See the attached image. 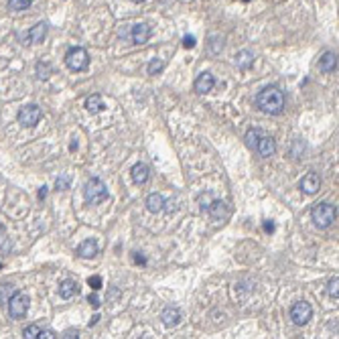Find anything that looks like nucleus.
I'll list each match as a JSON object with an SVG mask.
<instances>
[{
	"mask_svg": "<svg viewBox=\"0 0 339 339\" xmlns=\"http://www.w3.org/2000/svg\"><path fill=\"white\" fill-rule=\"evenodd\" d=\"M256 106L260 108L264 114H280L284 108V93L276 86H268L264 88L258 98H256Z\"/></svg>",
	"mask_w": 339,
	"mask_h": 339,
	"instance_id": "1",
	"label": "nucleus"
},
{
	"mask_svg": "<svg viewBox=\"0 0 339 339\" xmlns=\"http://www.w3.org/2000/svg\"><path fill=\"white\" fill-rule=\"evenodd\" d=\"M311 218H313L317 227L327 229L337 220V207L331 205V203H317V205L313 207V211H311Z\"/></svg>",
	"mask_w": 339,
	"mask_h": 339,
	"instance_id": "2",
	"label": "nucleus"
},
{
	"mask_svg": "<svg viewBox=\"0 0 339 339\" xmlns=\"http://www.w3.org/2000/svg\"><path fill=\"white\" fill-rule=\"evenodd\" d=\"M84 197L88 203L96 205V203H102L108 199V187L104 185L102 179L98 177H91L88 183H86V189H84Z\"/></svg>",
	"mask_w": 339,
	"mask_h": 339,
	"instance_id": "3",
	"label": "nucleus"
},
{
	"mask_svg": "<svg viewBox=\"0 0 339 339\" xmlns=\"http://www.w3.org/2000/svg\"><path fill=\"white\" fill-rule=\"evenodd\" d=\"M65 65L69 67L71 71H84V69H88V65H90L88 51L81 49V47L69 49V51H67V55H65Z\"/></svg>",
	"mask_w": 339,
	"mask_h": 339,
	"instance_id": "4",
	"label": "nucleus"
},
{
	"mask_svg": "<svg viewBox=\"0 0 339 339\" xmlns=\"http://www.w3.org/2000/svg\"><path fill=\"white\" fill-rule=\"evenodd\" d=\"M29 303H31L29 296L21 291H17L8 301V315L12 319H23L26 315V311H29Z\"/></svg>",
	"mask_w": 339,
	"mask_h": 339,
	"instance_id": "5",
	"label": "nucleus"
},
{
	"mask_svg": "<svg viewBox=\"0 0 339 339\" xmlns=\"http://www.w3.org/2000/svg\"><path fill=\"white\" fill-rule=\"evenodd\" d=\"M19 124L24 126V128H33L39 124L41 120V108L35 106V104H29V106H23L19 110Z\"/></svg>",
	"mask_w": 339,
	"mask_h": 339,
	"instance_id": "6",
	"label": "nucleus"
},
{
	"mask_svg": "<svg viewBox=\"0 0 339 339\" xmlns=\"http://www.w3.org/2000/svg\"><path fill=\"white\" fill-rule=\"evenodd\" d=\"M311 317H313V309H311V305L307 301H299V303L293 305L291 319L294 325H305V323H309Z\"/></svg>",
	"mask_w": 339,
	"mask_h": 339,
	"instance_id": "7",
	"label": "nucleus"
},
{
	"mask_svg": "<svg viewBox=\"0 0 339 339\" xmlns=\"http://www.w3.org/2000/svg\"><path fill=\"white\" fill-rule=\"evenodd\" d=\"M207 213L211 215V218L215 220V222H226L227 218H229V207H227V203L226 201H222V199H213L209 205H207Z\"/></svg>",
	"mask_w": 339,
	"mask_h": 339,
	"instance_id": "8",
	"label": "nucleus"
},
{
	"mask_svg": "<svg viewBox=\"0 0 339 339\" xmlns=\"http://www.w3.org/2000/svg\"><path fill=\"white\" fill-rule=\"evenodd\" d=\"M148 37H151V26H148L146 23H136L132 24V31H130V39L134 45H144Z\"/></svg>",
	"mask_w": 339,
	"mask_h": 339,
	"instance_id": "9",
	"label": "nucleus"
},
{
	"mask_svg": "<svg viewBox=\"0 0 339 339\" xmlns=\"http://www.w3.org/2000/svg\"><path fill=\"white\" fill-rule=\"evenodd\" d=\"M301 189L307 195H315L321 189V177L317 173H307L303 177V181H301Z\"/></svg>",
	"mask_w": 339,
	"mask_h": 339,
	"instance_id": "10",
	"label": "nucleus"
},
{
	"mask_svg": "<svg viewBox=\"0 0 339 339\" xmlns=\"http://www.w3.org/2000/svg\"><path fill=\"white\" fill-rule=\"evenodd\" d=\"M215 86V77L209 71H203L199 73V77L195 79V91L197 93H209Z\"/></svg>",
	"mask_w": 339,
	"mask_h": 339,
	"instance_id": "11",
	"label": "nucleus"
},
{
	"mask_svg": "<svg viewBox=\"0 0 339 339\" xmlns=\"http://www.w3.org/2000/svg\"><path fill=\"white\" fill-rule=\"evenodd\" d=\"M160 321H162L165 327H177V325L181 323V311L177 307H167L165 311H162Z\"/></svg>",
	"mask_w": 339,
	"mask_h": 339,
	"instance_id": "12",
	"label": "nucleus"
},
{
	"mask_svg": "<svg viewBox=\"0 0 339 339\" xmlns=\"http://www.w3.org/2000/svg\"><path fill=\"white\" fill-rule=\"evenodd\" d=\"M319 69L323 73H333L337 69V55L335 53H331V51L323 53L321 59H319Z\"/></svg>",
	"mask_w": 339,
	"mask_h": 339,
	"instance_id": "13",
	"label": "nucleus"
},
{
	"mask_svg": "<svg viewBox=\"0 0 339 339\" xmlns=\"http://www.w3.org/2000/svg\"><path fill=\"white\" fill-rule=\"evenodd\" d=\"M151 177V169H148L144 162H136V165L132 167V181L136 185H144Z\"/></svg>",
	"mask_w": 339,
	"mask_h": 339,
	"instance_id": "14",
	"label": "nucleus"
},
{
	"mask_svg": "<svg viewBox=\"0 0 339 339\" xmlns=\"http://www.w3.org/2000/svg\"><path fill=\"white\" fill-rule=\"evenodd\" d=\"M256 151H258L260 157H272L274 151H276V142H274V138H270V136H262V138H258V144H256Z\"/></svg>",
	"mask_w": 339,
	"mask_h": 339,
	"instance_id": "15",
	"label": "nucleus"
},
{
	"mask_svg": "<svg viewBox=\"0 0 339 339\" xmlns=\"http://www.w3.org/2000/svg\"><path fill=\"white\" fill-rule=\"evenodd\" d=\"M26 37H29L31 43H43L45 37H47V23H37Z\"/></svg>",
	"mask_w": 339,
	"mask_h": 339,
	"instance_id": "16",
	"label": "nucleus"
},
{
	"mask_svg": "<svg viewBox=\"0 0 339 339\" xmlns=\"http://www.w3.org/2000/svg\"><path fill=\"white\" fill-rule=\"evenodd\" d=\"M77 291H79V287H77V282L75 280H63L61 284H59V296L61 299H71V296H75L77 294Z\"/></svg>",
	"mask_w": 339,
	"mask_h": 339,
	"instance_id": "17",
	"label": "nucleus"
},
{
	"mask_svg": "<svg viewBox=\"0 0 339 339\" xmlns=\"http://www.w3.org/2000/svg\"><path fill=\"white\" fill-rule=\"evenodd\" d=\"M77 254L81 256V258H93V256L98 254V244L93 242V240L81 242V244H79V248H77Z\"/></svg>",
	"mask_w": 339,
	"mask_h": 339,
	"instance_id": "18",
	"label": "nucleus"
},
{
	"mask_svg": "<svg viewBox=\"0 0 339 339\" xmlns=\"http://www.w3.org/2000/svg\"><path fill=\"white\" fill-rule=\"evenodd\" d=\"M146 209L151 213H158V211L165 209V199H162V195H158V193L148 195L146 197Z\"/></svg>",
	"mask_w": 339,
	"mask_h": 339,
	"instance_id": "19",
	"label": "nucleus"
},
{
	"mask_svg": "<svg viewBox=\"0 0 339 339\" xmlns=\"http://www.w3.org/2000/svg\"><path fill=\"white\" fill-rule=\"evenodd\" d=\"M254 65V55L250 51H238L236 53V67L238 69H250Z\"/></svg>",
	"mask_w": 339,
	"mask_h": 339,
	"instance_id": "20",
	"label": "nucleus"
},
{
	"mask_svg": "<svg viewBox=\"0 0 339 339\" xmlns=\"http://www.w3.org/2000/svg\"><path fill=\"white\" fill-rule=\"evenodd\" d=\"M86 108H88V112H91V114L102 112V110H104V100H102V96H98V93L90 96V98L86 100Z\"/></svg>",
	"mask_w": 339,
	"mask_h": 339,
	"instance_id": "21",
	"label": "nucleus"
},
{
	"mask_svg": "<svg viewBox=\"0 0 339 339\" xmlns=\"http://www.w3.org/2000/svg\"><path fill=\"white\" fill-rule=\"evenodd\" d=\"M162 69H165V61H162V59H153L151 63H148V67H146L148 75H157V73H160Z\"/></svg>",
	"mask_w": 339,
	"mask_h": 339,
	"instance_id": "22",
	"label": "nucleus"
},
{
	"mask_svg": "<svg viewBox=\"0 0 339 339\" xmlns=\"http://www.w3.org/2000/svg\"><path fill=\"white\" fill-rule=\"evenodd\" d=\"M33 4V0H8V6L12 10H24Z\"/></svg>",
	"mask_w": 339,
	"mask_h": 339,
	"instance_id": "23",
	"label": "nucleus"
},
{
	"mask_svg": "<svg viewBox=\"0 0 339 339\" xmlns=\"http://www.w3.org/2000/svg\"><path fill=\"white\" fill-rule=\"evenodd\" d=\"M258 138H260V132H258V130H250V132L246 134V144H248L250 148H256V144H258Z\"/></svg>",
	"mask_w": 339,
	"mask_h": 339,
	"instance_id": "24",
	"label": "nucleus"
},
{
	"mask_svg": "<svg viewBox=\"0 0 339 339\" xmlns=\"http://www.w3.org/2000/svg\"><path fill=\"white\" fill-rule=\"evenodd\" d=\"M339 278L335 276V278H331L329 280V284H327V293H329V296H333V299H337V296H339Z\"/></svg>",
	"mask_w": 339,
	"mask_h": 339,
	"instance_id": "25",
	"label": "nucleus"
},
{
	"mask_svg": "<svg viewBox=\"0 0 339 339\" xmlns=\"http://www.w3.org/2000/svg\"><path fill=\"white\" fill-rule=\"evenodd\" d=\"M69 181H71L69 175H61V177H57V181H55V187L59 191H65V189H69Z\"/></svg>",
	"mask_w": 339,
	"mask_h": 339,
	"instance_id": "26",
	"label": "nucleus"
},
{
	"mask_svg": "<svg viewBox=\"0 0 339 339\" xmlns=\"http://www.w3.org/2000/svg\"><path fill=\"white\" fill-rule=\"evenodd\" d=\"M39 327L37 325H29V327H26L24 331H23V337H26V339H37L39 337Z\"/></svg>",
	"mask_w": 339,
	"mask_h": 339,
	"instance_id": "27",
	"label": "nucleus"
},
{
	"mask_svg": "<svg viewBox=\"0 0 339 339\" xmlns=\"http://www.w3.org/2000/svg\"><path fill=\"white\" fill-rule=\"evenodd\" d=\"M88 284H90L93 291H100V289H102V278H100V276H90V278H88Z\"/></svg>",
	"mask_w": 339,
	"mask_h": 339,
	"instance_id": "28",
	"label": "nucleus"
},
{
	"mask_svg": "<svg viewBox=\"0 0 339 339\" xmlns=\"http://www.w3.org/2000/svg\"><path fill=\"white\" fill-rule=\"evenodd\" d=\"M183 47L185 49H193L195 47V37L193 35H185L183 37Z\"/></svg>",
	"mask_w": 339,
	"mask_h": 339,
	"instance_id": "29",
	"label": "nucleus"
},
{
	"mask_svg": "<svg viewBox=\"0 0 339 339\" xmlns=\"http://www.w3.org/2000/svg\"><path fill=\"white\" fill-rule=\"evenodd\" d=\"M57 335L53 333L51 329H43V331H39V339H55Z\"/></svg>",
	"mask_w": 339,
	"mask_h": 339,
	"instance_id": "30",
	"label": "nucleus"
},
{
	"mask_svg": "<svg viewBox=\"0 0 339 339\" xmlns=\"http://www.w3.org/2000/svg\"><path fill=\"white\" fill-rule=\"evenodd\" d=\"M88 303H90L91 307H96V309H98V307H100V299H98V294H90V296H88Z\"/></svg>",
	"mask_w": 339,
	"mask_h": 339,
	"instance_id": "31",
	"label": "nucleus"
},
{
	"mask_svg": "<svg viewBox=\"0 0 339 339\" xmlns=\"http://www.w3.org/2000/svg\"><path fill=\"white\" fill-rule=\"evenodd\" d=\"M61 337H65V339H73V337H79V331H77V329H75V331H73V329H67Z\"/></svg>",
	"mask_w": 339,
	"mask_h": 339,
	"instance_id": "32",
	"label": "nucleus"
},
{
	"mask_svg": "<svg viewBox=\"0 0 339 339\" xmlns=\"http://www.w3.org/2000/svg\"><path fill=\"white\" fill-rule=\"evenodd\" d=\"M264 229H266L268 234H272L274 232V224L272 222H264Z\"/></svg>",
	"mask_w": 339,
	"mask_h": 339,
	"instance_id": "33",
	"label": "nucleus"
},
{
	"mask_svg": "<svg viewBox=\"0 0 339 339\" xmlns=\"http://www.w3.org/2000/svg\"><path fill=\"white\" fill-rule=\"evenodd\" d=\"M47 197V187L43 185V187H41V191H39V199H45Z\"/></svg>",
	"mask_w": 339,
	"mask_h": 339,
	"instance_id": "34",
	"label": "nucleus"
},
{
	"mask_svg": "<svg viewBox=\"0 0 339 339\" xmlns=\"http://www.w3.org/2000/svg\"><path fill=\"white\" fill-rule=\"evenodd\" d=\"M134 260H136V262H140V264H146V258H144V256H134Z\"/></svg>",
	"mask_w": 339,
	"mask_h": 339,
	"instance_id": "35",
	"label": "nucleus"
},
{
	"mask_svg": "<svg viewBox=\"0 0 339 339\" xmlns=\"http://www.w3.org/2000/svg\"><path fill=\"white\" fill-rule=\"evenodd\" d=\"M132 2H136V4H140V2H144V0H132Z\"/></svg>",
	"mask_w": 339,
	"mask_h": 339,
	"instance_id": "36",
	"label": "nucleus"
},
{
	"mask_svg": "<svg viewBox=\"0 0 339 339\" xmlns=\"http://www.w3.org/2000/svg\"><path fill=\"white\" fill-rule=\"evenodd\" d=\"M242 2H250V0H242Z\"/></svg>",
	"mask_w": 339,
	"mask_h": 339,
	"instance_id": "37",
	"label": "nucleus"
},
{
	"mask_svg": "<svg viewBox=\"0 0 339 339\" xmlns=\"http://www.w3.org/2000/svg\"><path fill=\"white\" fill-rule=\"evenodd\" d=\"M0 232H2V224H0Z\"/></svg>",
	"mask_w": 339,
	"mask_h": 339,
	"instance_id": "38",
	"label": "nucleus"
}]
</instances>
